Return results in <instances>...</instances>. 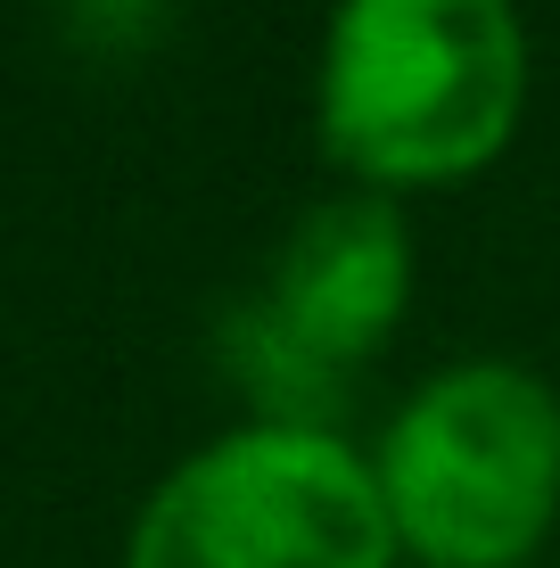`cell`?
I'll return each instance as SVG.
<instances>
[{
  "mask_svg": "<svg viewBox=\"0 0 560 568\" xmlns=\"http://www.w3.org/2000/svg\"><path fill=\"white\" fill-rule=\"evenodd\" d=\"M519 0H338L314 58L322 156L371 199L461 190L528 124Z\"/></svg>",
  "mask_w": 560,
  "mask_h": 568,
  "instance_id": "1",
  "label": "cell"
},
{
  "mask_svg": "<svg viewBox=\"0 0 560 568\" xmlns=\"http://www.w3.org/2000/svg\"><path fill=\"white\" fill-rule=\"evenodd\" d=\"M371 478L404 568H528L560 527V387L511 355L429 371L371 437Z\"/></svg>",
  "mask_w": 560,
  "mask_h": 568,
  "instance_id": "2",
  "label": "cell"
},
{
  "mask_svg": "<svg viewBox=\"0 0 560 568\" xmlns=\"http://www.w3.org/2000/svg\"><path fill=\"white\" fill-rule=\"evenodd\" d=\"M115 568H404L371 445L240 420L182 454L124 527Z\"/></svg>",
  "mask_w": 560,
  "mask_h": 568,
  "instance_id": "3",
  "label": "cell"
},
{
  "mask_svg": "<svg viewBox=\"0 0 560 568\" xmlns=\"http://www.w3.org/2000/svg\"><path fill=\"white\" fill-rule=\"evenodd\" d=\"M247 305L314 371L355 379L413 313V231H404V206L371 199V190H338V199L305 206Z\"/></svg>",
  "mask_w": 560,
  "mask_h": 568,
  "instance_id": "4",
  "label": "cell"
}]
</instances>
